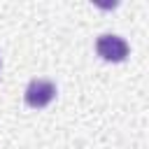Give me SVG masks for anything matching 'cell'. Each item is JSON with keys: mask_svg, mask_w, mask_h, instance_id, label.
<instances>
[{"mask_svg": "<svg viewBox=\"0 0 149 149\" xmlns=\"http://www.w3.org/2000/svg\"><path fill=\"white\" fill-rule=\"evenodd\" d=\"M95 51H98L100 58L116 63V61H123L128 56V44H126L123 37L112 35V33H105V35H100L95 40Z\"/></svg>", "mask_w": 149, "mask_h": 149, "instance_id": "obj_2", "label": "cell"}, {"mask_svg": "<svg viewBox=\"0 0 149 149\" xmlns=\"http://www.w3.org/2000/svg\"><path fill=\"white\" fill-rule=\"evenodd\" d=\"M26 102L35 109L40 107H47L54 98H56V84L49 81V79H33L28 86H26V93H23Z\"/></svg>", "mask_w": 149, "mask_h": 149, "instance_id": "obj_1", "label": "cell"}]
</instances>
